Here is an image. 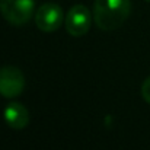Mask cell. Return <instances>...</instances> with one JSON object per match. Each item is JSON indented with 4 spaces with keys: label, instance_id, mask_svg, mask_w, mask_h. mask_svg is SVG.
<instances>
[{
    "label": "cell",
    "instance_id": "1",
    "mask_svg": "<svg viewBox=\"0 0 150 150\" xmlns=\"http://www.w3.org/2000/svg\"><path fill=\"white\" fill-rule=\"evenodd\" d=\"M131 13L130 0H95L93 21L102 31H114L120 28Z\"/></svg>",
    "mask_w": 150,
    "mask_h": 150
},
{
    "label": "cell",
    "instance_id": "2",
    "mask_svg": "<svg viewBox=\"0 0 150 150\" xmlns=\"http://www.w3.org/2000/svg\"><path fill=\"white\" fill-rule=\"evenodd\" d=\"M34 0H0V13L12 25L21 26L29 22L34 15Z\"/></svg>",
    "mask_w": 150,
    "mask_h": 150
},
{
    "label": "cell",
    "instance_id": "3",
    "mask_svg": "<svg viewBox=\"0 0 150 150\" xmlns=\"http://www.w3.org/2000/svg\"><path fill=\"white\" fill-rule=\"evenodd\" d=\"M64 25H66V31L71 37H83L91 29L92 15L86 6L76 4V6L70 7V10L67 12Z\"/></svg>",
    "mask_w": 150,
    "mask_h": 150
},
{
    "label": "cell",
    "instance_id": "4",
    "mask_svg": "<svg viewBox=\"0 0 150 150\" xmlns=\"http://www.w3.org/2000/svg\"><path fill=\"white\" fill-rule=\"evenodd\" d=\"M25 88L23 73L13 66H4L0 69V95L12 99L19 96Z\"/></svg>",
    "mask_w": 150,
    "mask_h": 150
},
{
    "label": "cell",
    "instance_id": "5",
    "mask_svg": "<svg viewBox=\"0 0 150 150\" xmlns=\"http://www.w3.org/2000/svg\"><path fill=\"white\" fill-rule=\"evenodd\" d=\"M64 19L63 9L57 3H44L35 13V25L42 32H55Z\"/></svg>",
    "mask_w": 150,
    "mask_h": 150
},
{
    "label": "cell",
    "instance_id": "6",
    "mask_svg": "<svg viewBox=\"0 0 150 150\" xmlns=\"http://www.w3.org/2000/svg\"><path fill=\"white\" fill-rule=\"evenodd\" d=\"M3 117H4V121L6 124L13 128V130H22L28 125L29 122V114H28V109L19 103V102H10L6 108H4V112H3Z\"/></svg>",
    "mask_w": 150,
    "mask_h": 150
},
{
    "label": "cell",
    "instance_id": "7",
    "mask_svg": "<svg viewBox=\"0 0 150 150\" xmlns=\"http://www.w3.org/2000/svg\"><path fill=\"white\" fill-rule=\"evenodd\" d=\"M142 96L147 103H150V76L146 77V80L142 85Z\"/></svg>",
    "mask_w": 150,
    "mask_h": 150
},
{
    "label": "cell",
    "instance_id": "8",
    "mask_svg": "<svg viewBox=\"0 0 150 150\" xmlns=\"http://www.w3.org/2000/svg\"><path fill=\"white\" fill-rule=\"evenodd\" d=\"M146 1H150V0H146Z\"/></svg>",
    "mask_w": 150,
    "mask_h": 150
}]
</instances>
